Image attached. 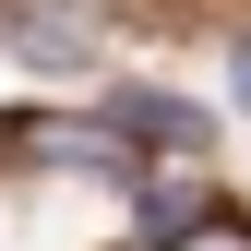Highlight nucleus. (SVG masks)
<instances>
[{"label": "nucleus", "instance_id": "nucleus-1", "mask_svg": "<svg viewBox=\"0 0 251 251\" xmlns=\"http://www.w3.org/2000/svg\"><path fill=\"white\" fill-rule=\"evenodd\" d=\"M108 132H120V144H155V155H203V132H215V120H203V108H179V96L120 84V96H108Z\"/></svg>", "mask_w": 251, "mask_h": 251}, {"label": "nucleus", "instance_id": "nucleus-2", "mask_svg": "<svg viewBox=\"0 0 251 251\" xmlns=\"http://www.w3.org/2000/svg\"><path fill=\"white\" fill-rule=\"evenodd\" d=\"M12 48L36 60V72H84L96 24H84V0H24V12H12Z\"/></svg>", "mask_w": 251, "mask_h": 251}, {"label": "nucleus", "instance_id": "nucleus-3", "mask_svg": "<svg viewBox=\"0 0 251 251\" xmlns=\"http://www.w3.org/2000/svg\"><path fill=\"white\" fill-rule=\"evenodd\" d=\"M24 155H36V168H120V132L108 120H36Z\"/></svg>", "mask_w": 251, "mask_h": 251}, {"label": "nucleus", "instance_id": "nucleus-4", "mask_svg": "<svg viewBox=\"0 0 251 251\" xmlns=\"http://www.w3.org/2000/svg\"><path fill=\"white\" fill-rule=\"evenodd\" d=\"M168 251H251V227H239V215H203V227H192V239H168Z\"/></svg>", "mask_w": 251, "mask_h": 251}, {"label": "nucleus", "instance_id": "nucleus-5", "mask_svg": "<svg viewBox=\"0 0 251 251\" xmlns=\"http://www.w3.org/2000/svg\"><path fill=\"white\" fill-rule=\"evenodd\" d=\"M227 108H251V36L227 48Z\"/></svg>", "mask_w": 251, "mask_h": 251}]
</instances>
